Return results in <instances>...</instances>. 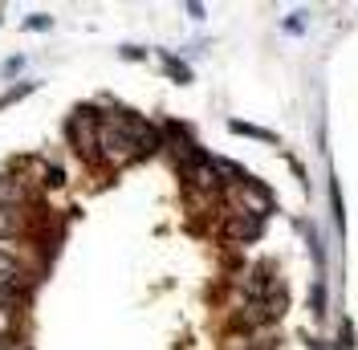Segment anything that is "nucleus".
Here are the masks:
<instances>
[{
    "label": "nucleus",
    "mask_w": 358,
    "mask_h": 350,
    "mask_svg": "<svg viewBox=\"0 0 358 350\" xmlns=\"http://www.w3.org/2000/svg\"><path fill=\"white\" fill-rule=\"evenodd\" d=\"M228 237L232 241H257L261 237V212H241L228 220Z\"/></svg>",
    "instance_id": "obj_1"
},
{
    "label": "nucleus",
    "mask_w": 358,
    "mask_h": 350,
    "mask_svg": "<svg viewBox=\"0 0 358 350\" xmlns=\"http://www.w3.org/2000/svg\"><path fill=\"white\" fill-rule=\"evenodd\" d=\"M21 200H24V183L8 179V175H0V204H4V208H17Z\"/></svg>",
    "instance_id": "obj_2"
},
{
    "label": "nucleus",
    "mask_w": 358,
    "mask_h": 350,
    "mask_svg": "<svg viewBox=\"0 0 358 350\" xmlns=\"http://www.w3.org/2000/svg\"><path fill=\"white\" fill-rule=\"evenodd\" d=\"M17 232H21V212L0 204V241H13Z\"/></svg>",
    "instance_id": "obj_3"
},
{
    "label": "nucleus",
    "mask_w": 358,
    "mask_h": 350,
    "mask_svg": "<svg viewBox=\"0 0 358 350\" xmlns=\"http://www.w3.org/2000/svg\"><path fill=\"white\" fill-rule=\"evenodd\" d=\"M29 90H33V82H24V86L8 90V94H4V98H0V106H8V102H17V98H21V94H29Z\"/></svg>",
    "instance_id": "obj_4"
},
{
    "label": "nucleus",
    "mask_w": 358,
    "mask_h": 350,
    "mask_svg": "<svg viewBox=\"0 0 358 350\" xmlns=\"http://www.w3.org/2000/svg\"><path fill=\"white\" fill-rule=\"evenodd\" d=\"M29 29H49V17H29Z\"/></svg>",
    "instance_id": "obj_5"
}]
</instances>
